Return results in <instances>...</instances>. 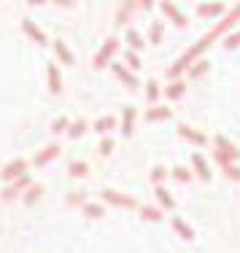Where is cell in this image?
Returning a JSON list of instances; mask_svg holds the SVG:
<instances>
[{
	"mask_svg": "<svg viewBox=\"0 0 240 253\" xmlns=\"http://www.w3.org/2000/svg\"><path fill=\"white\" fill-rule=\"evenodd\" d=\"M22 170H25V162H22V159H16V162H11V165H5L0 175H3L5 180H8V178H16V175H22Z\"/></svg>",
	"mask_w": 240,
	"mask_h": 253,
	"instance_id": "6da1fadb",
	"label": "cell"
},
{
	"mask_svg": "<svg viewBox=\"0 0 240 253\" xmlns=\"http://www.w3.org/2000/svg\"><path fill=\"white\" fill-rule=\"evenodd\" d=\"M192 162H194V172L200 178H205V180H211V170H208V165H205V159H202L200 154H194L192 156Z\"/></svg>",
	"mask_w": 240,
	"mask_h": 253,
	"instance_id": "7a4b0ae2",
	"label": "cell"
},
{
	"mask_svg": "<svg viewBox=\"0 0 240 253\" xmlns=\"http://www.w3.org/2000/svg\"><path fill=\"white\" fill-rule=\"evenodd\" d=\"M113 49H116V41H108V43L103 46V51H100L97 57H95V65H97V68H100V65H105V59L113 54Z\"/></svg>",
	"mask_w": 240,
	"mask_h": 253,
	"instance_id": "3957f363",
	"label": "cell"
},
{
	"mask_svg": "<svg viewBox=\"0 0 240 253\" xmlns=\"http://www.w3.org/2000/svg\"><path fill=\"white\" fill-rule=\"evenodd\" d=\"M103 197L108 202H113V205H124V208H133V200H127V197H122V194H113V191H103Z\"/></svg>",
	"mask_w": 240,
	"mask_h": 253,
	"instance_id": "277c9868",
	"label": "cell"
},
{
	"mask_svg": "<svg viewBox=\"0 0 240 253\" xmlns=\"http://www.w3.org/2000/svg\"><path fill=\"white\" fill-rule=\"evenodd\" d=\"M54 49H57V54H59V59H62L65 65H73V54L68 51V46H65L62 41H54Z\"/></svg>",
	"mask_w": 240,
	"mask_h": 253,
	"instance_id": "5b68a950",
	"label": "cell"
},
{
	"mask_svg": "<svg viewBox=\"0 0 240 253\" xmlns=\"http://www.w3.org/2000/svg\"><path fill=\"white\" fill-rule=\"evenodd\" d=\"M49 89L54 94L59 92V89H62V84H59V70L54 68V65H49Z\"/></svg>",
	"mask_w": 240,
	"mask_h": 253,
	"instance_id": "8992f818",
	"label": "cell"
},
{
	"mask_svg": "<svg viewBox=\"0 0 240 253\" xmlns=\"http://www.w3.org/2000/svg\"><path fill=\"white\" fill-rule=\"evenodd\" d=\"M22 27H25V33H27V35H33V38H35V41H38V43H41V46H44V43H46V35H44V33H41V30H38V27H35V25H33V22H25V25H22Z\"/></svg>",
	"mask_w": 240,
	"mask_h": 253,
	"instance_id": "52a82bcc",
	"label": "cell"
},
{
	"mask_svg": "<svg viewBox=\"0 0 240 253\" xmlns=\"http://www.w3.org/2000/svg\"><path fill=\"white\" fill-rule=\"evenodd\" d=\"M173 226H176V232H181V237H184V240H192V237H194V234H192V229L184 224L181 218H173Z\"/></svg>",
	"mask_w": 240,
	"mask_h": 253,
	"instance_id": "ba28073f",
	"label": "cell"
},
{
	"mask_svg": "<svg viewBox=\"0 0 240 253\" xmlns=\"http://www.w3.org/2000/svg\"><path fill=\"white\" fill-rule=\"evenodd\" d=\"M167 116H170V111H167V108H154V111H148V113H146L148 122H157V119H167Z\"/></svg>",
	"mask_w": 240,
	"mask_h": 253,
	"instance_id": "9c48e42d",
	"label": "cell"
},
{
	"mask_svg": "<svg viewBox=\"0 0 240 253\" xmlns=\"http://www.w3.org/2000/svg\"><path fill=\"white\" fill-rule=\"evenodd\" d=\"M162 11H165V14H170V19L176 22V25H184V14H178V11L173 8L170 3H165V5H162Z\"/></svg>",
	"mask_w": 240,
	"mask_h": 253,
	"instance_id": "30bf717a",
	"label": "cell"
},
{
	"mask_svg": "<svg viewBox=\"0 0 240 253\" xmlns=\"http://www.w3.org/2000/svg\"><path fill=\"white\" fill-rule=\"evenodd\" d=\"M57 154H59V146H54V143H51V146H49V148H46L44 154L38 156V165H44V162H49V159H54V156H57Z\"/></svg>",
	"mask_w": 240,
	"mask_h": 253,
	"instance_id": "8fae6325",
	"label": "cell"
},
{
	"mask_svg": "<svg viewBox=\"0 0 240 253\" xmlns=\"http://www.w3.org/2000/svg\"><path fill=\"white\" fill-rule=\"evenodd\" d=\"M221 5H200V8H197V14L200 16H216V14H221Z\"/></svg>",
	"mask_w": 240,
	"mask_h": 253,
	"instance_id": "7c38bea8",
	"label": "cell"
},
{
	"mask_svg": "<svg viewBox=\"0 0 240 253\" xmlns=\"http://www.w3.org/2000/svg\"><path fill=\"white\" fill-rule=\"evenodd\" d=\"M178 132H181V135H187L189 140H194V143H205V135H200V132H192L189 126H181Z\"/></svg>",
	"mask_w": 240,
	"mask_h": 253,
	"instance_id": "4fadbf2b",
	"label": "cell"
},
{
	"mask_svg": "<svg viewBox=\"0 0 240 253\" xmlns=\"http://www.w3.org/2000/svg\"><path fill=\"white\" fill-rule=\"evenodd\" d=\"M157 200H159L162 205H165V208H173V197L167 194V189H162V186L157 189Z\"/></svg>",
	"mask_w": 240,
	"mask_h": 253,
	"instance_id": "5bb4252c",
	"label": "cell"
},
{
	"mask_svg": "<svg viewBox=\"0 0 240 253\" xmlns=\"http://www.w3.org/2000/svg\"><path fill=\"white\" fill-rule=\"evenodd\" d=\"M133 116H135V111H133V108H127V111H124V135L133 132Z\"/></svg>",
	"mask_w": 240,
	"mask_h": 253,
	"instance_id": "9a60e30c",
	"label": "cell"
},
{
	"mask_svg": "<svg viewBox=\"0 0 240 253\" xmlns=\"http://www.w3.org/2000/svg\"><path fill=\"white\" fill-rule=\"evenodd\" d=\"M127 41H130V46H133V49H143V38L135 33V30H130V33H127Z\"/></svg>",
	"mask_w": 240,
	"mask_h": 253,
	"instance_id": "2e32d148",
	"label": "cell"
},
{
	"mask_svg": "<svg viewBox=\"0 0 240 253\" xmlns=\"http://www.w3.org/2000/svg\"><path fill=\"white\" fill-rule=\"evenodd\" d=\"M70 175H87V165L84 162H70Z\"/></svg>",
	"mask_w": 240,
	"mask_h": 253,
	"instance_id": "e0dca14e",
	"label": "cell"
},
{
	"mask_svg": "<svg viewBox=\"0 0 240 253\" xmlns=\"http://www.w3.org/2000/svg\"><path fill=\"white\" fill-rule=\"evenodd\" d=\"M113 124H116V119H111V116H108V119H100V122L95 124V129H97V132H108Z\"/></svg>",
	"mask_w": 240,
	"mask_h": 253,
	"instance_id": "ac0fdd59",
	"label": "cell"
},
{
	"mask_svg": "<svg viewBox=\"0 0 240 253\" xmlns=\"http://www.w3.org/2000/svg\"><path fill=\"white\" fill-rule=\"evenodd\" d=\"M41 191H44V189H41V186H33V189H30L27 194H25V202H27V205H33V202H35V200H38V197H41Z\"/></svg>",
	"mask_w": 240,
	"mask_h": 253,
	"instance_id": "d6986e66",
	"label": "cell"
},
{
	"mask_svg": "<svg viewBox=\"0 0 240 253\" xmlns=\"http://www.w3.org/2000/svg\"><path fill=\"white\" fill-rule=\"evenodd\" d=\"M84 210H87L89 218H100V215H103V208H100V205H87Z\"/></svg>",
	"mask_w": 240,
	"mask_h": 253,
	"instance_id": "ffe728a7",
	"label": "cell"
},
{
	"mask_svg": "<svg viewBox=\"0 0 240 253\" xmlns=\"http://www.w3.org/2000/svg\"><path fill=\"white\" fill-rule=\"evenodd\" d=\"M143 218H148V221H159V218H162V213H159V210H154V208H143Z\"/></svg>",
	"mask_w": 240,
	"mask_h": 253,
	"instance_id": "44dd1931",
	"label": "cell"
},
{
	"mask_svg": "<svg viewBox=\"0 0 240 253\" xmlns=\"http://www.w3.org/2000/svg\"><path fill=\"white\" fill-rule=\"evenodd\" d=\"M84 129H87V124H84V122H76L73 126H70V137H81Z\"/></svg>",
	"mask_w": 240,
	"mask_h": 253,
	"instance_id": "7402d4cb",
	"label": "cell"
},
{
	"mask_svg": "<svg viewBox=\"0 0 240 253\" xmlns=\"http://www.w3.org/2000/svg\"><path fill=\"white\" fill-rule=\"evenodd\" d=\"M167 94H170L173 100H176V97H181V94H184V84H173V86L167 89Z\"/></svg>",
	"mask_w": 240,
	"mask_h": 253,
	"instance_id": "603a6c76",
	"label": "cell"
},
{
	"mask_svg": "<svg viewBox=\"0 0 240 253\" xmlns=\"http://www.w3.org/2000/svg\"><path fill=\"white\" fill-rule=\"evenodd\" d=\"M146 94H148V100H157V94H159V89H157V81H148V89H146Z\"/></svg>",
	"mask_w": 240,
	"mask_h": 253,
	"instance_id": "cb8c5ba5",
	"label": "cell"
},
{
	"mask_svg": "<svg viewBox=\"0 0 240 253\" xmlns=\"http://www.w3.org/2000/svg\"><path fill=\"white\" fill-rule=\"evenodd\" d=\"M162 35H165V33H162V27L159 25H151V41H154V43H159Z\"/></svg>",
	"mask_w": 240,
	"mask_h": 253,
	"instance_id": "d4e9b609",
	"label": "cell"
},
{
	"mask_svg": "<svg viewBox=\"0 0 240 253\" xmlns=\"http://www.w3.org/2000/svg\"><path fill=\"white\" fill-rule=\"evenodd\" d=\"M127 65H130V68H133V70H138V68H141V59H138L135 54L130 51V54H127Z\"/></svg>",
	"mask_w": 240,
	"mask_h": 253,
	"instance_id": "484cf974",
	"label": "cell"
},
{
	"mask_svg": "<svg viewBox=\"0 0 240 253\" xmlns=\"http://www.w3.org/2000/svg\"><path fill=\"white\" fill-rule=\"evenodd\" d=\"M173 175H176L178 180H189L192 175H189V172L187 170H184V167H176V170H173Z\"/></svg>",
	"mask_w": 240,
	"mask_h": 253,
	"instance_id": "4316f807",
	"label": "cell"
},
{
	"mask_svg": "<svg viewBox=\"0 0 240 253\" xmlns=\"http://www.w3.org/2000/svg\"><path fill=\"white\" fill-rule=\"evenodd\" d=\"M65 126H68V119H57V122H54V126H51V129H54V132H62Z\"/></svg>",
	"mask_w": 240,
	"mask_h": 253,
	"instance_id": "83f0119b",
	"label": "cell"
},
{
	"mask_svg": "<svg viewBox=\"0 0 240 253\" xmlns=\"http://www.w3.org/2000/svg\"><path fill=\"white\" fill-rule=\"evenodd\" d=\"M238 43H240V33H238V35H232V38H230V41H227V43H224V46H227V49H235V46H238Z\"/></svg>",
	"mask_w": 240,
	"mask_h": 253,
	"instance_id": "f1b7e54d",
	"label": "cell"
},
{
	"mask_svg": "<svg viewBox=\"0 0 240 253\" xmlns=\"http://www.w3.org/2000/svg\"><path fill=\"white\" fill-rule=\"evenodd\" d=\"M205 70H208V62L202 59V65H197V68L192 70V76H200V73H205Z\"/></svg>",
	"mask_w": 240,
	"mask_h": 253,
	"instance_id": "f546056e",
	"label": "cell"
},
{
	"mask_svg": "<svg viewBox=\"0 0 240 253\" xmlns=\"http://www.w3.org/2000/svg\"><path fill=\"white\" fill-rule=\"evenodd\" d=\"M151 178L154 180H162V178H165V167H157V170L151 172Z\"/></svg>",
	"mask_w": 240,
	"mask_h": 253,
	"instance_id": "4dcf8cb0",
	"label": "cell"
},
{
	"mask_svg": "<svg viewBox=\"0 0 240 253\" xmlns=\"http://www.w3.org/2000/svg\"><path fill=\"white\" fill-rule=\"evenodd\" d=\"M111 148H113V143H111V140H103V146H100V151H103V154H111Z\"/></svg>",
	"mask_w": 240,
	"mask_h": 253,
	"instance_id": "1f68e13d",
	"label": "cell"
},
{
	"mask_svg": "<svg viewBox=\"0 0 240 253\" xmlns=\"http://www.w3.org/2000/svg\"><path fill=\"white\" fill-rule=\"evenodd\" d=\"M68 200H70V202H84V194H70Z\"/></svg>",
	"mask_w": 240,
	"mask_h": 253,
	"instance_id": "d6a6232c",
	"label": "cell"
}]
</instances>
